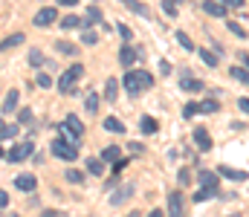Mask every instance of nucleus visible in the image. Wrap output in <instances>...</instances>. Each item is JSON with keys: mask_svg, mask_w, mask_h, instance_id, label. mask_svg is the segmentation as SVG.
Listing matches in <instances>:
<instances>
[{"mask_svg": "<svg viewBox=\"0 0 249 217\" xmlns=\"http://www.w3.org/2000/svg\"><path fill=\"white\" fill-rule=\"evenodd\" d=\"M124 90L130 93V96H139L142 90H148L151 84H154V75L148 70H127L124 72Z\"/></svg>", "mask_w": 249, "mask_h": 217, "instance_id": "f257e3e1", "label": "nucleus"}, {"mask_svg": "<svg viewBox=\"0 0 249 217\" xmlns=\"http://www.w3.org/2000/svg\"><path fill=\"white\" fill-rule=\"evenodd\" d=\"M81 75H84V67H81V64H72L70 70L61 72V78H58V90H61L64 96H70V93L75 90V84H78Z\"/></svg>", "mask_w": 249, "mask_h": 217, "instance_id": "f03ea898", "label": "nucleus"}, {"mask_svg": "<svg viewBox=\"0 0 249 217\" xmlns=\"http://www.w3.org/2000/svg\"><path fill=\"white\" fill-rule=\"evenodd\" d=\"M50 150H53L58 159H64V162H72V159H78V145H70L67 139H61V136H55V139H53Z\"/></svg>", "mask_w": 249, "mask_h": 217, "instance_id": "7ed1b4c3", "label": "nucleus"}, {"mask_svg": "<svg viewBox=\"0 0 249 217\" xmlns=\"http://www.w3.org/2000/svg\"><path fill=\"white\" fill-rule=\"evenodd\" d=\"M186 215V197L180 191H171L168 197V217H183Z\"/></svg>", "mask_w": 249, "mask_h": 217, "instance_id": "20e7f679", "label": "nucleus"}, {"mask_svg": "<svg viewBox=\"0 0 249 217\" xmlns=\"http://www.w3.org/2000/svg\"><path fill=\"white\" fill-rule=\"evenodd\" d=\"M29 153H32V139H29V142H23V145H15L6 156H9V162H23Z\"/></svg>", "mask_w": 249, "mask_h": 217, "instance_id": "39448f33", "label": "nucleus"}, {"mask_svg": "<svg viewBox=\"0 0 249 217\" xmlns=\"http://www.w3.org/2000/svg\"><path fill=\"white\" fill-rule=\"evenodd\" d=\"M217 174L226 177V180H232V183H247V177H249L247 171H238V168H229V165H220Z\"/></svg>", "mask_w": 249, "mask_h": 217, "instance_id": "423d86ee", "label": "nucleus"}, {"mask_svg": "<svg viewBox=\"0 0 249 217\" xmlns=\"http://www.w3.org/2000/svg\"><path fill=\"white\" fill-rule=\"evenodd\" d=\"M35 185H38V180H35L32 174H20V177H15V188H20V191H35Z\"/></svg>", "mask_w": 249, "mask_h": 217, "instance_id": "0eeeda50", "label": "nucleus"}, {"mask_svg": "<svg viewBox=\"0 0 249 217\" xmlns=\"http://www.w3.org/2000/svg\"><path fill=\"white\" fill-rule=\"evenodd\" d=\"M217 194H220L217 185H203L200 191H194V203H206V200H212V197H217Z\"/></svg>", "mask_w": 249, "mask_h": 217, "instance_id": "6e6552de", "label": "nucleus"}, {"mask_svg": "<svg viewBox=\"0 0 249 217\" xmlns=\"http://www.w3.org/2000/svg\"><path fill=\"white\" fill-rule=\"evenodd\" d=\"M194 142L200 150H209L212 148V136H209V131L206 128H194Z\"/></svg>", "mask_w": 249, "mask_h": 217, "instance_id": "1a4fd4ad", "label": "nucleus"}, {"mask_svg": "<svg viewBox=\"0 0 249 217\" xmlns=\"http://www.w3.org/2000/svg\"><path fill=\"white\" fill-rule=\"evenodd\" d=\"M119 3H122L124 9H130L133 15H139V17H148V15H151V12H148V6H145V3H139V0H119Z\"/></svg>", "mask_w": 249, "mask_h": 217, "instance_id": "9d476101", "label": "nucleus"}, {"mask_svg": "<svg viewBox=\"0 0 249 217\" xmlns=\"http://www.w3.org/2000/svg\"><path fill=\"white\" fill-rule=\"evenodd\" d=\"M203 9H206L212 17H223V15H226V6H223V3H217V0H206V3H203Z\"/></svg>", "mask_w": 249, "mask_h": 217, "instance_id": "9b49d317", "label": "nucleus"}, {"mask_svg": "<svg viewBox=\"0 0 249 217\" xmlns=\"http://www.w3.org/2000/svg\"><path fill=\"white\" fill-rule=\"evenodd\" d=\"M133 61H136V52H133L130 47H122V50H119V64H122L124 70H130Z\"/></svg>", "mask_w": 249, "mask_h": 217, "instance_id": "f8f14e48", "label": "nucleus"}, {"mask_svg": "<svg viewBox=\"0 0 249 217\" xmlns=\"http://www.w3.org/2000/svg\"><path fill=\"white\" fill-rule=\"evenodd\" d=\"M58 136H61V139H67L70 145H78V139H81V136H78V134L67 125V122H64V125H58Z\"/></svg>", "mask_w": 249, "mask_h": 217, "instance_id": "ddd939ff", "label": "nucleus"}, {"mask_svg": "<svg viewBox=\"0 0 249 217\" xmlns=\"http://www.w3.org/2000/svg\"><path fill=\"white\" fill-rule=\"evenodd\" d=\"M81 26H87V20H81L78 15H67V17H61V29H81Z\"/></svg>", "mask_w": 249, "mask_h": 217, "instance_id": "4468645a", "label": "nucleus"}, {"mask_svg": "<svg viewBox=\"0 0 249 217\" xmlns=\"http://www.w3.org/2000/svg\"><path fill=\"white\" fill-rule=\"evenodd\" d=\"M53 20H55V9H41V12L35 15V23H38V26H50Z\"/></svg>", "mask_w": 249, "mask_h": 217, "instance_id": "2eb2a0df", "label": "nucleus"}, {"mask_svg": "<svg viewBox=\"0 0 249 217\" xmlns=\"http://www.w3.org/2000/svg\"><path fill=\"white\" fill-rule=\"evenodd\" d=\"M18 99H20V93H18V90H9V93H6V99H3V107H0V110H3V113L15 110V107H18Z\"/></svg>", "mask_w": 249, "mask_h": 217, "instance_id": "dca6fc26", "label": "nucleus"}, {"mask_svg": "<svg viewBox=\"0 0 249 217\" xmlns=\"http://www.w3.org/2000/svg\"><path fill=\"white\" fill-rule=\"evenodd\" d=\"M116 96H119V81H116V78H107V84H105V99H107V101H116Z\"/></svg>", "mask_w": 249, "mask_h": 217, "instance_id": "f3484780", "label": "nucleus"}, {"mask_svg": "<svg viewBox=\"0 0 249 217\" xmlns=\"http://www.w3.org/2000/svg\"><path fill=\"white\" fill-rule=\"evenodd\" d=\"M180 87H183L186 93H200V90H203V81H197V78H191V75H186Z\"/></svg>", "mask_w": 249, "mask_h": 217, "instance_id": "a211bd4d", "label": "nucleus"}, {"mask_svg": "<svg viewBox=\"0 0 249 217\" xmlns=\"http://www.w3.org/2000/svg\"><path fill=\"white\" fill-rule=\"evenodd\" d=\"M18 44H23V35H20V32H15V35H9L6 41H0V52L12 50V47H18Z\"/></svg>", "mask_w": 249, "mask_h": 217, "instance_id": "6ab92c4d", "label": "nucleus"}, {"mask_svg": "<svg viewBox=\"0 0 249 217\" xmlns=\"http://www.w3.org/2000/svg\"><path fill=\"white\" fill-rule=\"evenodd\" d=\"M105 131H110V134H124V125L116 116H107V119H105Z\"/></svg>", "mask_w": 249, "mask_h": 217, "instance_id": "aec40b11", "label": "nucleus"}, {"mask_svg": "<svg viewBox=\"0 0 249 217\" xmlns=\"http://www.w3.org/2000/svg\"><path fill=\"white\" fill-rule=\"evenodd\" d=\"M130 194H133V185H124V188H119V191L113 194V200H110V203H113V206H122Z\"/></svg>", "mask_w": 249, "mask_h": 217, "instance_id": "412c9836", "label": "nucleus"}, {"mask_svg": "<svg viewBox=\"0 0 249 217\" xmlns=\"http://www.w3.org/2000/svg\"><path fill=\"white\" fill-rule=\"evenodd\" d=\"M119 156H122V150H119L116 145H110V148H105V150H102V162H116Z\"/></svg>", "mask_w": 249, "mask_h": 217, "instance_id": "4be33fe9", "label": "nucleus"}, {"mask_svg": "<svg viewBox=\"0 0 249 217\" xmlns=\"http://www.w3.org/2000/svg\"><path fill=\"white\" fill-rule=\"evenodd\" d=\"M232 78H235V81H241L244 87H249V70H247V67H232Z\"/></svg>", "mask_w": 249, "mask_h": 217, "instance_id": "5701e85b", "label": "nucleus"}, {"mask_svg": "<svg viewBox=\"0 0 249 217\" xmlns=\"http://www.w3.org/2000/svg\"><path fill=\"white\" fill-rule=\"evenodd\" d=\"M197 55L203 58L206 67H217V55H214V52H209V50H197Z\"/></svg>", "mask_w": 249, "mask_h": 217, "instance_id": "b1692460", "label": "nucleus"}, {"mask_svg": "<svg viewBox=\"0 0 249 217\" xmlns=\"http://www.w3.org/2000/svg\"><path fill=\"white\" fill-rule=\"evenodd\" d=\"M139 125H142V134H157V128H160V125H157V119H151V116H142V122H139Z\"/></svg>", "mask_w": 249, "mask_h": 217, "instance_id": "393cba45", "label": "nucleus"}, {"mask_svg": "<svg viewBox=\"0 0 249 217\" xmlns=\"http://www.w3.org/2000/svg\"><path fill=\"white\" fill-rule=\"evenodd\" d=\"M87 171L96 174V177H102V174H105V162H102V159H87Z\"/></svg>", "mask_w": 249, "mask_h": 217, "instance_id": "a878e982", "label": "nucleus"}, {"mask_svg": "<svg viewBox=\"0 0 249 217\" xmlns=\"http://www.w3.org/2000/svg\"><path fill=\"white\" fill-rule=\"evenodd\" d=\"M200 185H217V174H212V171H200Z\"/></svg>", "mask_w": 249, "mask_h": 217, "instance_id": "bb28decb", "label": "nucleus"}, {"mask_svg": "<svg viewBox=\"0 0 249 217\" xmlns=\"http://www.w3.org/2000/svg\"><path fill=\"white\" fill-rule=\"evenodd\" d=\"M84 107H87V113H96L99 110V93H90L87 101H84Z\"/></svg>", "mask_w": 249, "mask_h": 217, "instance_id": "cd10ccee", "label": "nucleus"}, {"mask_svg": "<svg viewBox=\"0 0 249 217\" xmlns=\"http://www.w3.org/2000/svg\"><path fill=\"white\" fill-rule=\"evenodd\" d=\"M174 38L180 41V47H183V50H188V52H194V44H191V38H188L186 32H177Z\"/></svg>", "mask_w": 249, "mask_h": 217, "instance_id": "c85d7f7f", "label": "nucleus"}, {"mask_svg": "<svg viewBox=\"0 0 249 217\" xmlns=\"http://www.w3.org/2000/svg\"><path fill=\"white\" fill-rule=\"evenodd\" d=\"M64 177H67V183H72V185H75V183H78V185L84 183V174H81V171H72V168H70Z\"/></svg>", "mask_w": 249, "mask_h": 217, "instance_id": "c756f323", "label": "nucleus"}, {"mask_svg": "<svg viewBox=\"0 0 249 217\" xmlns=\"http://www.w3.org/2000/svg\"><path fill=\"white\" fill-rule=\"evenodd\" d=\"M55 50H58L61 55H75V47H72V44H67V41H58V44H55Z\"/></svg>", "mask_w": 249, "mask_h": 217, "instance_id": "7c9ffc66", "label": "nucleus"}, {"mask_svg": "<svg viewBox=\"0 0 249 217\" xmlns=\"http://www.w3.org/2000/svg\"><path fill=\"white\" fill-rule=\"evenodd\" d=\"M67 125H70V128H72V131H75V134H78V136H81V134H84V125H81V122H78V116H67Z\"/></svg>", "mask_w": 249, "mask_h": 217, "instance_id": "2f4dec72", "label": "nucleus"}, {"mask_svg": "<svg viewBox=\"0 0 249 217\" xmlns=\"http://www.w3.org/2000/svg\"><path fill=\"white\" fill-rule=\"evenodd\" d=\"M99 20H102V12H99L96 6H90V9H87V23H99Z\"/></svg>", "mask_w": 249, "mask_h": 217, "instance_id": "473e14b6", "label": "nucleus"}, {"mask_svg": "<svg viewBox=\"0 0 249 217\" xmlns=\"http://www.w3.org/2000/svg\"><path fill=\"white\" fill-rule=\"evenodd\" d=\"M81 41H84V44H87V47H96V44H99V35H96V32H90V29H87V32H84V35H81Z\"/></svg>", "mask_w": 249, "mask_h": 217, "instance_id": "72a5a7b5", "label": "nucleus"}, {"mask_svg": "<svg viewBox=\"0 0 249 217\" xmlns=\"http://www.w3.org/2000/svg\"><path fill=\"white\" fill-rule=\"evenodd\" d=\"M29 64H32V67H41V64H44V55H41V50H32V52H29Z\"/></svg>", "mask_w": 249, "mask_h": 217, "instance_id": "f704fd0d", "label": "nucleus"}, {"mask_svg": "<svg viewBox=\"0 0 249 217\" xmlns=\"http://www.w3.org/2000/svg\"><path fill=\"white\" fill-rule=\"evenodd\" d=\"M200 113H217V101H212V99L203 101V104H200Z\"/></svg>", "mask_w": 249, "mask_h": 217, "instance_id": "c9c22d12", "label": "nucleus"}, {"mask_svg": "<svg viewBox=\"0 0 249 217\" xmlns=\"http://www.w3.org/2000/svg\"><path fill=\"white\" fill-rule=\"evenodd\" d=\"M194 113H200V104H194V101H191V104H186V107H183V116H186V119H191Z\"/></svg>", "mask_w": 249, "mask_h": 217, "instance_id": "e433bc0d", "label": "nucleus"}, {"mask_svg": "<svg viewBox=\"0 0 249 217\" xmlns=\"http://www.w3.org/2000/svg\"><path fill=\"white\" fill-rule=\"evenodd\" d=\"M229 32H232V35H238V38H247V29H244L241 23H229Z\"/></svg>", "mask_w": 249, "mask_h": 217, "instance_id": "4c0bfd02", "label": "nucleus"}, {"mask_svg": "<svg viewBox=\"0 0 249 217\" xmlns=\"http://www.w3.org/2000/svg\"><path fill=\"white\" fill-rule=\"evenodd\" d=\"M35 84H38V87H44V90H47V87H53V78H50V75H47V72H41V75H38V81H35Z\"/></svg>", "mask_w": 249, "mask_h": 217, "instance_id": "58836bf2", "label": "nucleus"}, {"mask_svg": "<svg viewBox=\"0 0 249 217\" xmlns=\"http://www.w3.org/2000/svg\"><path fill=\"white\" fill-rule=\"evenodd\" d=\"M162 9H165V15H171V17L177 15V3H171V0H165V3H162Z\"/></svg>", "mask_w": 249, "mask_h": 217, "instance_id": "ea45409f", "label": "nucleus"}, {"mask_svg": "<svg viewBox=\"0 0 249 217\" xmlns=\"http://www.w3.org/2000/svg\"><path fill=\"white\" fill-rule=\"evenodd\" d=\"M18 119H20V125H29V122H32V110H20Z\"/></svg>", "mask_w": 249, "mask_h": 217, "instance_id": "a19ab883", "label": "nucleus"}, {"mask_svg": "<svg viewBox=\"0 0 249 217\" xmlns=\"http://www.w3.org/2000/svg\"><path fill=\"white\" fill-rule=\"evenodd\" d=\"M177 180H180V185H188V180H191V174H188V168H180V174H177Z\"/></svg>", "mask_w": 249, "mask_h": 217, "instance_id": "79ce46f5", "label": "nucleus"}, {"mask_svg": "<svg viewBox=\"0 0 249 217\" xmlns=\"http://www.w3.org/2000/svg\"><path fill=\"white\" fill-rule=\"evenodd\" d=\"M18 131H20L18 125H6V139H12V136H18Z\"/></svg>", "mask_w": 249, "mask_h": 217, "instance_id": "37998d69", "label": "nucleus"}, {"mask_svg": "<svg viewBox=\"0 0 249 217\" xmlns=\"http://www.w3.org/2000/svg\"><path fill=\"white\" fill-rule=\"evenodd\" d=\"M124 165H127V162H124L122 156H119V159H116V165H113V174H122V171H124Z\"/></svg>", "mask_w": 249, "mask_h": 217, "instance_id": "c03bdc74", "label": "nucleus"}, {"mask_svg": "<svg viewBox=\"0 0 249 217\" xmlns=\"http://www.w3.org/2000/svg\"><path fill=\"white\" fill-rule=\"evenodd\" d=\"M127 148H130V153H145V148H142L139 142H130Z\"/></svg>", "mask_w": 249, "mask_h": 217, "instance_id": "a18cd8bd", "label": "nucleus"}, {"mask_svg": "<svg viewBox=\"0 0 249 217\" xmlns=\"http://www.w3.org/2000/svg\"><path fill=\"white\" fill-rule=\"evenodd\" d=\"M220 3H223V6H235V9H241V6H244V0H220Z\"/></svg>", "mask_w": 249, "mask_h": 217, "instance_id": "49530a36", "label": "nucleus"}, {"mask_svg": "<svg viewBox=\"0 0 249 217\" xmlns=\"http://www.w3.org/2000/svg\"><path fill=\"white\" fill-rule=\"evenodd\" d=\"M119 32H122V38H124V41H127V38H130V35H133V32H130V29H127V26H124V23H119Z\"/></svg>", "mask_w": 249, "mask_h": 217, "instance_id": "de8ad7c7", "label": "nucleus"}, {"mask_svg": "<svg viewBox=\"0 0 249 217\" xmlns=\"http://www.w3.org/2000/svg\"><path fill=\"white\" fill-rule=\"evenodd\" d=\"M238 107H241L244 113H249V99H238Z\"/></svg>", "mask_w": 249, "mask_h": 217, "instance_id": "09e8293b", "label": "nucleus"}, {"mask_svg": "<svg viewBox=\"0 0 249 217\" xmlns=\"http://www.w3.org/2000/svg\"><path fill=\"white\" fill-rule=\"evenodd\" d=\"M9 206V194L6 191H0V209H6Z\"/></svg>", "mask_w": 249, "mask_h": 217, "instance_id": "8fccbe9b", "label": "nucleus"}, {"mask_svg": "<svg viewBox=\"0 0 249 217\" xmlns=\"http://www.w3.org/2000/svg\"><path fill=\"white\" fill-rule=\"evenodd\" d=\"M6 139V125H3V119H0V142Z\"/></svg>", "mask_w": 249, "mask_h": 217, "instance_id": "3c124183", "label": "nucleus"}, {"mask_svg": "<svg viewBox=\"0 0 249 217\" xmlns=\"http://www.w3.org/2000/svg\"><path fill=\"white\" fill-rule=\"evenodd\" d=\"M78 0H58V6H75Z\"/></svg>", "mask_w": 249, "mask_h": 217, "instance_id": "603ef678", "label": "nucleus"}, {"mask_svg": "<svg viewBox=\"0 0 249 217\" xmlns=\"http://www.w3.org/2000/svg\"><path fill=\"white\" fill-rule=\"evenodd\" d=\"M241 61H244V67L249 70V52H244V55H241Z\"/></svg>", "mask_w": 249, "mask_h": 217, "instance_id": "864d4df0", "label": "nucleus"}, {"mask_svg": "<svg viewBox=\"0 0 249 217\" xmlns=\"http://www.w3.org/2000/svg\"><path fill=\"white\" fill-rule=\"evenodd\" d=\"M148 217H162V212H160V209H154V212H151Z\"/></svg>", "mask_w": 249, "mask_h": 217, "instance_id": "5fc2aeb1", "label": "nucleus"}, {"mask_svg": "<svg viewBox=\"0 0 249 217\" xmlns=\"http://www.w3.org/2000/svg\"><path fill=\"white\" fill-rule=\"evenodd\" d=\"M41 217H55V212H53V209H50V212H44V215Z\"/></svg>", "mask_w": 249, "mask_h": 217, "instance_id": "6e6d98bb", "label": "nucleus"}, {"mask_svg": "<svg viewBox=\"0 0 249 217\" xmlns=\"http://www.w3.org/2000/svg\"><path fill=\"white\" fill-rule=\"evenodd\" d=\"M130 217H139V212H130Z\"/></svg>", "mask_w": 249, "mask_h": 217, "instance_id": "4d7b16f0", "label": "nucleus"}, {"mask_svg": "<svg viewBox=\"0 0 249 217\" xmlns=\"http://www.w3.org/2000/svg\"><path fill=\"white\" fill-rule=\"evenodd\" d=\"M171 3H183V0H171Z\"/></svg>", "mask_w": 249, "mask_h": 217, "instance_id": "13d9d810", "label": "nucleus"}, {"mask_svg": "<svg viewBox=\"0 0 249 217\" xmlns=\"http://www.w3.org/2000/svg\"><path fill=\"white\" fill-rule=\"evenodd\" d=\"M9 217H18V215H9Z\"/></svg>", "mask_w": 249, "mask_h": 217, "instance_id": "bf43d9fd", "label": "nucleus"}, {"mask_svg": "<svg viewBox=\"0 0 249 217\" xmlns=\"http://www.w3.org/2000/svg\"><path fill=\"white\" fill-rule=\"evenodd\" d=\"M229 217H238V215H229Z\"/></svg>", "mask_w": 249, "mask_h": 217, "instance_id": "052dcab7", "label": "nucleus"}]
</instances>
